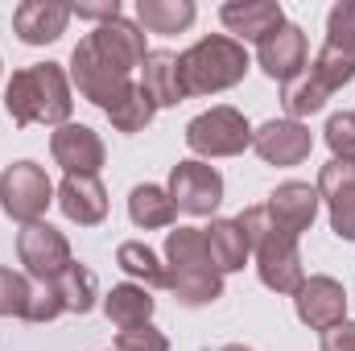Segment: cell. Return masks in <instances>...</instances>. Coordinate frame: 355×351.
<instances>
[{
  "label": "cell",
  "mask_w": 355,
  "mask_h": 351,
  "mask_svg": "<svg viewBox=\"0 0 355 351\" xmlns=\"http://www.w3.org/2000/svg\"><path fill=\"white\" fill-rule=\"evenodd\" d=\"M145 33L137 21L112 17L103 25H95V33H87L75 54H71V83L79 87L83 99H91L95 108H116L124 99V91L132 87V67L145 62Z\"/></svg>",
  "instance_id": "1"
},
{
  "label": "cell",
  "mask_w": 355,
  "mask_h": 351,
  "mask_svg": "<svg viewBox=\"0 0 355 351\" xmlns=\"http://www.w3.org/2000/svg\"><path fill=\"white\" fill-rule=\"evenodd\" d=\"M4 108L12 124H71V75L58 62H33L17 71L4 87Z\"/></svg>",
  "instance_id": "2"
},
{
  "label": "cell",
  "mask_w": 355,
  "mask_h": 351,
  "mask_svg": "<svg viewBox=\"0 0 355 351\" xmlns=\"http://www.w3.org/2000/svg\"><path fill=\"white\" fill-rule=\"evenodd\" d=\"M248 50L244 42L227 37V33H211L198 37L186 54H178V71H182V87L186 95H215V91L236 87L248 75Z\"/></svg>",
  "instance_id": "3"
},
{
  "label": "cell",
  "mask_w": 355,
  "mask_h": 351,
  "mask_svg": "<svg viewBox=\"0 0 355 351\" xmlns=\"http://www.w3.org/2000/svg\"><path fill=\"white\" fill-rule=\"evenodd\" d=\"M186 145H190V153H198V162L202 157H236L252 145V124L244 120V112L219 103L186 124Z\"/></svg>",
  "instance_id": "4"
},
{
  "label": "cell",
  "mask_w": 355,
  "mask_h": 351,
  "mask_svg": "<svg viewBox=\"0 0 355 351\" xmlns=\"http://www.w3.org/2000/svg\"><path fill=\"white\" fill-rule=\"evenodd\" d=\"M54 182L46 178V170L37 162H12L4 174H0V207L8 219H17L21 228L29 223H42L46 207L54 203Z\"/></svg>",
  "instance_id": "5"
},
{
  "label": "cell",
  "mask_w": 355,
  "mask_h": 351,
  "mask_svg": "<svg viewBox=\"0 0 355 351\" xmlns=\"http://www.w3.org/2000/svg\"><path fill=\"white\" fill-rule=\"evenodd\" d=\"M170 198L186 215H211L223 203V174L215 166L198 162V157L178 162L170 170Z\"/></svg>",
  "instance_id": "6"
},
{
  "label": "cell",
  "mask_w": 355,
  "mask_h": 351,
  "mask_svg": "<svg viewBox=\"0 0 355 351\" xmlns=\"http://www.w3.org/2000/svg\"><path fill=\"white\" fill-rule=\"evenodd\" d=\"M252 248H257V273H261L265 289H272V293H289V298H293V293L302 289V281H306L297 240H289V236H281L277 228H268Z\"/></svg>",
  "instance_id": "7"
},
{
  "label": "cell",
  "mask_w": 355,
  "mask_h": 351,
  "mask_svg": "<svg viewBox=\"0 0 355 351\" xmlns=\"http://www.w3.org/2000/svg\"><path fill=\"white\" fill-rule=\"evenodd\" d=\"M17 257L29 268V277H37V281H54L58 273H67V268L75 264L67 236H62L58 228H50V223H29V228H21V232H17Z\"/></svg>",
  "instance_id": "8"
},
{
  "label": "cell",
  "mask_w": 355,
  "mask_h": 351,
  "mask_svg": "<svg viewBox=\"0 0 355 351\" xmlns=\"http://www.w3.org/2000/svg\"><path fill=\"white\" fill-rule=\"evenodd\" d=\"M293 306H297V318L310 331H331V327L347 323V289L335 277H322V273L302 281V289L293 293Z\"/></svg>",
  "instance_id": "9"
},
{
  "label": "cell",
  "mask_w": 355,
  "mask_h": 351,
  "mask_svg": "<svg viewBox=\"0 0 355 351\" xmlns=\"http://www.w3.org/2000/svg\"><path fill=\"white\" fill-rule=\"evenodd\" d=\"M314 190L331 211V232L355 244V162H327Z\"/></svg>",
  "instance_id": "10"
},
{
  "label": "cell",
  "mask_w": 355,
  "mask_h": 351,
  "mask_svg": "<svg viewBox=\"0 0 355 351\" xmlns=\"http://www.w3.org/2000/svg\"><path fill=\"white\" fill-rule=\"evenodd\" d=\"M318 190L310 186V182H281L272 194H268L265 211L268 219H272V228L281 232V236H289V240H297L302 232H310V223H314V215H318Z\"/></svg>",
  "instance_id": "11"
},
{
  "label": "cell",
  "mask_w": 355,
  "mask_h": 351,
  "mask_svg": "<svg viewBox=\"0 0 355 351\" xmlns=\"http://www.w3.org/2000/svg\"><path fill=\"white\" fill-rule=\"evenodd\" d=\"M252 149L261 153V162L268 166H302L314 149V137L302 120H268L252 132Z\"/></svg>",
  "instance_id": "12"
},
{
  "label": "cell",
  "mask_w": 355,
  "mask_h": 351,
  "mask_svg": "<svg viewBox=\"0 0 355 351\" xmlns=\"http://www.w3.org/2000/svg\"><path fill=\"white\" fill-rule=\"evenodd\" d=\"M257 58H261V71H265L268 79H277V83L297 79V75L306 71V62H310V50H306V33H302V25L285 21L277 33H268L265 42L257 46Z\"/></svg>",
  "instance_id": "13"
},
{
  "label": "cell",
  "mask_w": 355,
  "mask_h": 351,
  "mask_svg": "<svg viewBox=\"0 0 355 351\" xmlns=\"http://www.w3.org/2000/svg\"><path fill=\"white\" fill-rule=\"evenodd\" d=\"M50 153H54V162L67 174L95 178L99 166H103V141H99V132L87 128V124H62L50 137Z\"/></svg>",
  "instance_id": "14"
},
{
  "label": "cell",
  "mask_w": 355,
  "mask_h": 351,
  "mask_svg": "<svg viewBox=\"0 0 355 351\" xmlns=\"http://www.w3.org/2000/svg\"><path fill=\"white\" fill-rule=\"evenodd\" d=\"M219 21L236 33V42H265L268 33H277L285 25V12L277 0H236L219 8Z\"/></svg>",
  "instance_id": "15"
},
{
  "label": "cell",
  "mask_w": 355,
  "mask_h": 351,
  "mask_svg": "<svg viewBox=\"0 0 355 351\" xmlns=\"http://www.w3.org/2000/svg\"><path fill=\"white\" fill-rule=\"evenodd\" d=\"M67 21H71V4H54V0H25L12 12V29L25 46L58 42L67 33Z\"/></svg>",
  "instance_id": "16"
},
{
  "label": "cell",
  "mask_w": 355,
  "mask_h": 351,
  "mask_svg": "<svg viewBox=\"0 0 355 351\" xmlns=\"http://www.w3.org/2000/svg\"><path fill=\"white\" fill-rule=\"evenodd\" d=\"M58 207L71 223L79 228H95L107 219V190L99 178H83V174H67L58 186Z\"/></svg>",
  "instance_id": "17"
},
{
  "label": "cell",
  "mask_w": 355,
  "mask_h": 351,
  "mask_svg": "<svg viewBox=\"0 0 355 351\" xmlns=\"http://www.w3.org/2000/svg\"><path fill=\"white\" fill-rule=\"evenodd\" d=\"M166 289L182 306H211L223 298V273L211 264H166Z\"/></svg>",
  "instance_id": "18"
},
{
  "label": "cell",
  "mask_w": 355,
  "mask_h": 351,
  "mask_svg": "<svg viewBox=\"0 0 355 351\" xmlns=\"http://www.w3.org/2000/svg\"><path fill=\"white\" fill-rule=\"evenodd\" d=\"M145 75H141V87L153 99V108H174L186 99V87H182V71H178V54L170 50H149L145 54Z\"/></svg>",
  "instance_id": "19"
},
{
  "label": "cell",
  "mask_w": 355,
  "mask_h": 351,
  "mask_svg": "<svg viewBox=\"0 0 355 351\" xmlns=\"http://www.w3.org/2000/svg\"><path fill=\"white\" fill-rule=\"evenodd\" d=\"M202 236H207V252H211L215 273H240L248 264L252 244L236 219H211V228H202Z\"/></svg>",
  "instance_id": "20"
},
{
  "label": "cell",
  "mask_w": 355,
  "mask_h": 351,
  "mask_svg": "<svg viewBox=\"0 0 355 351\" xmlns=\"http://www.w3.org/2000/svg\"><path fill=\"white\" fill-rule=\"evenodd\" d=\"M153 293L145 289V285H137V281H124V285H112V293L103 298V314H107V323H116L120 331L124 327H141V323H149L153 318Z\"/></svg>",
  "instance_id": "21"
},
{
  "label": "cell",
  "mask_w": 355,
  "mask_h": 351,
  "mask_svg": "<svg viewBox=\"0 0 355 351\" xmlns=\"http://www.w3.org/2000/svg\"><path fill=\"white\" fill-rule=\"evenodd\" d=\"M128 219H132L137 228H145V232H153V228H174L178 207H174V198H170V190L145 182V186H132V194H128Z\"/></svg>",
  "instance_id": "22"
},
{
  "label": "cell",
  "mask_w": 355,
  "mask_h": 351,
  "mask_svg": "<svg viewBox=\"0 0 355 351\" xmlns=\"http://www.w3.org/2000/svg\"><path fill=\"white\" fill-rule=\"evenodd\" d=\"M198 17L194 0H137V21L149 29V33H182L190 29Z\"/></svg>",
  "instance_id": "23"
},
{
  "label": "cell",
  "mask_w": 355,
  "mask_h": 351,
  "mask_svg": "<svg viewBox=\"0 0 355 351\" xmlns=\"http://www.w3.org/2000/svg\"><path fill=\"white\" fill-rule=\"evenodd\" d=\"M46 285H54V293L62 302V314H87L91 306H95V298H99V281H95V273L83 268V264H71L67 273H58Z\"/></svg>",
  "instance_id": "24"
},
{
  "label": "cell",
  "mask_w": 355,
  "mask_h": 351,
  "mask_svg": "<svg viewBox=\"0 0 355 351\" xmlns=\"http://www.w3.org/2000/svg\"><path fill=\"white\" fill-rule=\"evenodd\" d=\"M327 99H331V91H327L318 79H314V75H310V67H306L297 79L281 83V103H285L289 120H302V116L322 112V108H327Z\"/></svg>",
  "instance_id": "25"
},
{
  "label": "cell",
  "mask_w": 355,
  "mask_h": 351,
  "mask_svg": "<svg viewBox=\"0 0 355 351\" xmlns=\"http://www.w3.org/2000/svg\"><path fill=\"white\" fill-rule=\"evenodd\" d=\"M116 264H120L132 281H141L145 289H162V285H166V264L157 261V252H153L149 244H137V240L120 244V248H116Z\"/></svg>",
  "instance_id": "26"
},
{
  "label": "cell",
  "mask_w": 355,
  "mask_h": 351,
  "mask_svg": "<svg viewBox=\"0 0 355 351\" xmlns=\"http://www.w3.org/2000/svg\"><path fill=\"white\" fill-rule=\"evenodd\" d=\"M153 112H157V108H153V99L145 95V87L132 83L116 108H107V120H112L116 132H145V128L153 124Z\"/></svg>",
  "instance_id": "27"
},
{
  "label": "cell",
  "mask_w": 355,
  "mask_h": 351,
  "mask_svg": "<svg viewBox=\"0 0 355 351\" xmlns=\"http://www.w3.org/2000/svg\"><path fill=\"white\" fill-rule=\"evenodd\" d=\"M310 75H314L327 91L347 87V83L355 79V54H343V50H335V46L322 42V50H318L314 62H310Z\"/></svg>",
  "instance_id": "28"
},
{
  "label": "cell",
  "mask_w": 355,
  "mask_h": 351,
  "mask_svg": "<svg viewBox=\"0 0 355 351\" xmlns=\"http://www.w3.org/2000/svg\"><path fill=\"white\" fill-rule=\"evenodd\" d=\"M29 298H33L29 277L12 273V268H0V318H25Z\"/></svg>",
  "instance_id": "29"
},
{
  "label": "cell",
  "mask_w": 355,
  "mask_h": 351,
  "mask_svg": "<svg viewBox=\"0 0 355 351\" xmlns=\"http://www.w3.org/2000/svg\"><path fill=\"white\" fill-rule=\"evenodd\" d=\"M327 46L355 54V0H339L327 17Z\"/></svg>",
  "instance_id": "30"
},
{
  "label": "cell",
  "mask_w": 355,
  "mask_h": 351,
  "mask_svg": "<svg viewBox=\"0 0 355 351\" xmlns=\"http://www.w3.org/2000/svg\"><path fill=\"white\" fill-rule=\"evenodd\" d=\"M335 162H355V112H335L322 128Z\"/></svg>",
  "instance_id": "31"
},
{
  "label": "cell",
  "mask_w": 355,
  "mask_h": 351,
  "mask_svg": "<svg viewBox=\"0 0 355 351\" xmlns=\"http://www.w3.org/2000/svg\"><path fill=\"white\" fill-rule=\"evenodd\" d=\"M116 351H170V339L153 323H141V327H124L116 335Z\"/></svg>",
  "instance_id": "32"
},
{
  "label": "cell",
  "mask_w": 355,
  "mask_h": 351,
  "mask_svg": "<svg viewBox=\"0 0 355 351\" xmlns=\"http://www.w3.org/2000/svg\"><path fill=\"white\" fill-rule=\"evenodd\" d=\"M58 314H62V302H58L54 285L37 281L33 285V298H29V310H25V323H54Z\"/></svg>",
  "instance_id": "33"
},
{
  "label": "cell",
  "mask_w": 355,
  "mask_h": 351,
  "mask_svg": "<svg viewBox=\"0 0 355 351\" xmlns=\"http://www.w3.org/2000/svg\"><path fill=\"white\" fill-rule=\"evenodd\" d=\"M322 351H355V323H339L322 331Z\"/></svg>",
  "instance_id": "34"
},
{
  "label": "cell",
  "mask_w": 355,
  "mask_h": 351,
  "mask_svg": "<svg viewBox=\"0 0 355 351\" xmlns=\"http://www.w3.org/2000/svg\"><path fill=\"white\" fill-rule=\"evenodd\" d=\"M75 12H79V17H87V21H99V25H103V21H112V17H120V0H99V4H75V8H71V17H75Z\"/></svg>",
  "instance_id": "35"
},
{
  "label": "cell",
  "mask_w": 355,
  "mask_h": 351,
  "mask_svg": "<svg viewBox=\"0 0 355 351\" xmlns=\"http://www.w3.org/2000/svg\"><path fill=\"white\" fill-rule=\"evenodd\" d=\"M219 351H252V348H244V343H227V348H219Z\"/></svg>",
  "instance_id": "36"
}]
</instances>
